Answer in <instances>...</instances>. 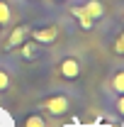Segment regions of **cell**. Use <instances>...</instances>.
<instances>
[{
    "label": "cell",
    "instance_id": "obj_10",
    "mask_svg": "<svg viewBox=\"0 0 124 127\" xmlns=\"http://www.w3.org/2000/svg\"><path fill=\"white\" fill-rule=\"evenodd\" d=\"M22 127H46V122H44V117L39 112H32V115L24 117V125Z\"/></svg>",
    "mask_w": 124,
    "mask_h": 127
},
{
    "label": "cell",
    "instance_id": "obj_8",
    "mask_svg": "<svg viewBox=\"0 0 124 127\" xmlns=\"http://www.w3.org/2000/svg\"><path fill=\"white\" fill-rule=\"evenodd\" d=\"M107 88L112 91V93H124V68H117V71L109 73Z\"/></svg>",
    "mask_w": 124,
    "mask_h": 127
},
{
    "label": "cell",
    "instance_id": "obj_12",
    "mask_svg": "<svg viewBox=\"0 0 124 127\" xmlns=\"http://www.w3.org/2000/svg\"><path fill=\"white\" fill-rule=\"evenodd\" d=\"M112 108H114L117 115H122V117H124V93H117V100L112 103Z\"/></svg>",
    "mask_w": 124,
    "mask_h": 127
},
{
    "label": "cell",
    "instance_id": "obj_1",
    "mask_svg": "<svg viewBox=\"0 0 124 127\" xmlns=\"http://www.w3.org/2000/svg\"><path fill=\"white\" fill-rule=\"evenodd\" d=\"M39 110H46L49 115H56L59 117V115H66L71 110V100H68L66 93H51L39 103Z\"/></svg>",
    "mask_w": 124,
    "mask_h": 127
},
{
    "label": "cell",
    "instance_id": "obj_15",
    "mask_svg": "<svg viewBox=\"0 0 124 127\" xmlns=\"http://www.w3.org/2000/svg\"><path fill=\"white\" fill-rule=\"evenodd\" d=\"M119 37H122V39H124V30H122V32H119Z\"/></svg>",
    "mask_w": 124,
    "mask_h": 127
},
{
    "label": "cell",
    "instance_id": "obj_3",
    "mask_svg": "<svg viewBox=\"0 0 124 127\" xmlns=\"http://www.w3.org/2000/svg\"><path fill=\"white\" fill-rule=\"evenodd\" d=\"M29 37L37 42V44H41V47H49V44H54V42L59 39V25L34 27V30H29Z\"/></svg>",
    "mask_w": 124,
    "mask_h": 127
},
{
    "label": "cell",
    "instance_id": "obj_9",
    "mask_svg": "<svg viewBox=\"0 0 124 127\" xmlns=\"http://www.w3.org/2000/svg\"><path fill=\"white\" fill-rule=\"evenodd\" d=\"M10 22H12V7H10L5 0H0V30L7 27Z\"/></svg>",
    "mask_w": 124,
    "mask_h": 127
},
{
    "label": "cell",
    "instance_id": "obj_5",
    "mask_svg": "<svg viewBox=\"0 0 124 127\" xmlns=\"http://www.w3.org/2000/svg\"><path fill=\"white\" fill-rule=\"evenodd\" d=\"M27 37H29V27H27V25H17L15 30L10 32V37L5 39V49H7V51L17 49L24 39H27Z\"/></svg>",
    "mask_w": 124,
    "mask_h": 127
},
{
    "label": "cell",
    "instance_id": "obj_6",
    "mask_svg": "<svg viewBox=\"0 0 124 127\" xmlns=\"http://www.w3.org/2000/svg\"><path fill=\"white\" fill-rule=\"evenodd\" d=\"M71 15L78 20V25H80V30H85V32H90L95 27V20L90 15H88V10L83 7V5H73L71 7Z\"/></svg>",
    "mask_w": 124,
    "mask_h": 127
},
{
    "label": "cell",
    "instance_id": "obj_13",
    "mask_svg": "<svg viewBox=\"0 0 124 127\" xmlns=\"http://www.w3.org/2000/svg\"><path fill=\"white\" fill-rule=\"evenodd\" d=\"M112 51H114V54H119V56H124V39L119 37V34H117V39L112 42Z\"/></svg>",
    "mask_w": 124,
    "mask_h": 127
},
{
    "label": "cell",
    "instance_id": "obj_4",
    "mask_svg": "<svg viewBox=\"0 0 124 127\" xmlns=\"http://www.w3.org/2000/svg\"><path fill=\"white\" fill-rule=\"evenodd\" d=\"M17 54H20L22 61H34V59L41 56V44H37L34 39H24V42L17 47Z\"/></svg>",
    "mask_w": 124,
    "mask_h": 127
},
{
    "label": "cell",
    "instance_id": "obj_2",
    "mask_svg": "<svg viewBox=\"0 0 124 127\" xmlns=\"http://www.w3.org/2000/svg\"><path fill=\"white\" fill-rule=\"evenodd\" d=\"M56 71H59V76H61L63 81H76L78 76H80V71H83V64H80L78 56L68 54V56H61V59H59Z\"/></svg>",
    "mask_w": 124,
    "mask_h": 127
},
{
    "label": "cell",
    "instance_id": "obj_11",
    "mask_svg": "<svg viewBox=\"0 0 124 127\" xmlns=\"http://www.w3.org/2000/svg\"><path fill=\"white\" fill-rule=\"evenodd\" d=\"M7 88H10V73L5 68H0V93H5Z\"/></svg>",
    "mask_w": 124,
    "mask_h": 127
},
{
    "label": "cell",
    "instance_id": "obj_7",
    "mask_svg": "<svg viewBox=\"0 0 124 127\" xmlns=\"http://www.w3.org/2000/svg\"><path fill=\"white\" fill-rule=\"evenodd\" d=\"M83 7H85V10H88V15L95 20V25L105 17V5H102L100 0H85V2H83Z\"/></svg>",
    "mask_w": 124,
    "mask_h": 127
},
{
    "label": "cell",
    "instance_id": "obj_14",
    "mask_svg": "<svg viewBox=\"0 0 124 127\" xmlns=\"http://www.w3.org/2000/svg\"><path fill=\"white\" fill-rule=\"evenodd\" d=\"M54 5H63V2H68V0H51Z\"/></svg>",
    "mask_w": 124,
    "mask_h": 127
}]
</instances>
